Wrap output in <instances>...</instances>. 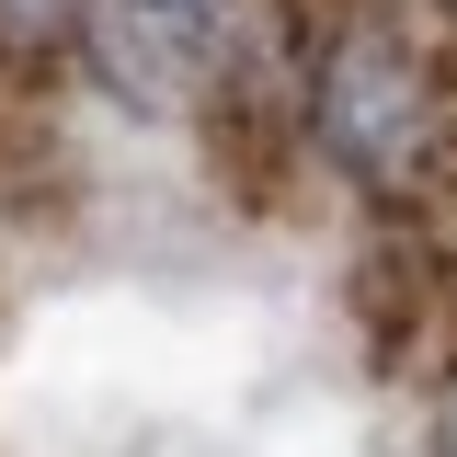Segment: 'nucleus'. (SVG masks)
I'll list each match as a JSON object with an SVG mask.
<instances>
[{"label":"nucleus","mask_w":457,"mask_h":457,"mask_svg":"<svg viewBox=\"0 0 457 457\" xmlns=\"http://www.w3.org/2000/svg\"><path fill=\"white\" fill-rule=\"evenodd\" d=\"M309 137H320V161L354 195L411 206L457 161V80H446V57L423 46L400 12H378V0L320 12V35H309Z\"/></svg>","instance_id":"f257e3e1"},{"label":"nucleus","mask_w":457,"mask_h":457,"mask_svg":"<svg viewBox=\"0 0 457 457\" xmlns=\"http://www.w3.org/2000/svg\"><path fill=\"white\" fill-rule=\"evenodd\" d=\"M80 57H92V80L114 104L195 114L240 69V0H92L80 12Z\"/></svg>","instance_id":"f03ea898"},{"label":"nucleus","mask_w":457,"mask_h":457,"mask_svg":"<svg viewBox=\"0 0 457 457\" xmlns=\"http://www.w3.org/2000/svg\"><path fill=\"white\" fill-rule=\"evenodd\" d=\"M80 12H92V0H0V46H12V57L80 46Z\"/></svg>","instance_id":"7ed1b4c3"},{"label":"nucleus","mask_w":457,"mask_h":457,"mask_svg":"<svg viewBox=\"0 0 457 457\" xmlns=\"http://www.w3.org/2000/svg\"><path fill=\"white\" fill-rule=\"evenodd\" d=\"M435 457H457V366L435 378Z\"/></svg>","instance_id":"20e7f679"},{"label":"nucleus","mask_w":457,"mask_h":457,"mask_svg":"<svg viewBox=\"0 0 457 457\" xmlns=\"http://www.w3.org/2000/svg\"><path fill=\"white\" fill-rule=\"evenodd\" d=\"M435 12H446V23H457V0H435Z\"/></svg>","instance_id":"39448f33"}]
</instances>
